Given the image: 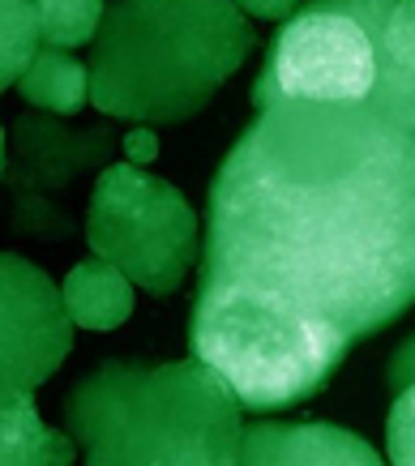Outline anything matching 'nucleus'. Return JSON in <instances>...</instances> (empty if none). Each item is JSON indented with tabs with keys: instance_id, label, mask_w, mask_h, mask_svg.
Segmentation results:
<instances>
[{
	"instance_id": "ddd939ff",
	"label": "nucleus",
	"mask_w": 415,
	"mask_h": 466,
	"mask_svg": "<svg viewBox=\"0 0 415 466\" xmlns=\"http://www.w3.org/2000/svg\"><path fill=\"white\" fill-rule=\"evenodd\" d=\"M39 52L35 0H0V95L26 73Z\"/></svg>"
},
{
	"instance_id": "a211bd4d",
	"label": "nucleus",
	"mask_w": 415,
	"mask_h": 466,
	"mask_svg": "<svg viewBox=\"0 0 415 466\" xmlns=\"http://www.w3.org/2000/svg\"><path fill=\"white\" fill-rule=\"evenodd\" d=\"M0 180H5V133H0Z\"/></svg>"
},
{
	"instance_id": "20e7f679",
	"label": "nucleus",
	"mask_w": 415,
	"mask_h": 466,
	"mask_svg": "<svg viewBox=\"0 0 415 466\" xmlns=\"http://www.w3.org/2000/svg\"><path fill=\"white\" fill-rule=\"evenodd\" d=\"M278 99L369 107L415 133V0H309L253 82L258 112Z\"/></svg>"
},
{
	"instance_id": "f3484780",
	"label": "nucleus",
	"mask_w": 415,
	"mask_h": 466,
	"mask_svg": "<svg viewBox=\"0 0 415 466\" xmlns=\"http://www.w3.org/2000/svg\"><path fill=\"white\" fill-rule=\"evenodd\" d=\"M244 14L261 17V22H283V17H291V9H296V0H236Z\"/></svg>"
},
{
	"instance_id": "0eeeda50",
	"label": "nucleus",
	"mask_w": 415,
	"mask_h": 466,
	"mask_svg": "<svg viewBox=\"0 0 415 466\" xmlns=\"http://www.w3.org/2000/svg\"><path fill=\"white\" fill-rule=\"evenodd\" d=\"M86 244L142 291L172 296L197 257V214L176 184L107 163L86 206Z\"/></svg>"
},
{
	"instance_id": "39448f33",
	"label": "nucleus",
	"mask_w": 415,
	"mask_h": 466,
	"mask_svg": "<svg viewBox=\"0 0 415 466\" xmlns=\"http://www.w3.org/2000/svg\"><path fill=\"white\" fill-rule=\"evenodd\" d=\"M188 351L215 368L244 410H291L326 390L351 342L231 287H197Z\"/></svg>"
},
{
	"instance_id": "2eb2a0df",
	"label": "nucleus",
	"mask_w": 415,
	"mask_h": 466,
	"mask_svg": "<svg viewBox=\"0 0 415 466\" xmlns=\"http://www.w3.org/2000/svg\"><path fill=\"white\" fill-rule=\"evenodd\" d=\"M407 385H415V339H407L399 351L390 355V390L399 394Z\"/></svg>"
},
{
	"instance_id": "9d476101",
	"label": "nucleus",
	"mask_w": 415,
	"mask_h": 466,
	"mask_svg": "<svg viewBox=\"0 0 415 466\" xmlns=\"http://www.w3.org/2000/svg\"><path fill=\"white\" fill-rule=\"evenodd\" d=\"M60 299L69 309L73 325L82 329H116V325L129 321L133 312V283L129 274H120L112 261H77L69 269V279L60 287Z\"/></svg>"
},
{
	"instance_id": "f8f14e48",
	"label": "nucleus",
	"mask_w": 415,
	"mask_h": 466,
	"mask_svg": "<svg viewBox=\"0 0 415 466\" xmlns=\"http://www.w3.org/2000/svg\"><path fill=\"white\" fill-rule=\"evenodd\" d=\"M35 17H39V43L44 47H82L95 43L103 22V0H35Z\"/></svg>"
},
{
	"instance_id": "f257e3e1",
	"label": "nucleus",
	"mask_w": 415,
	"mask_h": 466,
	"mask_svg": "<svg viewBox=\"0 0 415 466\" xmlns=\"http://www.w3.org/2000/svg\"><path fill=\"white\" fill-rule=\"evenodd\" d=\"M197 287L351 347L381 334L415 304V133L343 103L261 107L206 193Z\"/></svg>"
},
{
	"instance_id": "6e6552de",
	"label": "nucleus",
	"mask_w": 415,
	"mask_h": 466,
	"mask_svg": "<svg viewBox=\"0 0 415 466\" xmlns=\"http://www.w3.org/2000/svg\"><path fill=\"white\" fill-rule=\"evenodd\" d=\"M120 133L107 125L69 128L47 116L22 112L9 137L5 188H9V223L17 236L60 244L73 236V210L65 193L86 171L107 167Z\"/></svg>"
},
{
	"instance_id": "f03ea898",
	"label": "nucleus",
	"mask_w": 415,
	"mask_h": 466,
	"mask_svg": "<svg viewBox=\"0 0 415 466\" xmlns=\"http://www.w3.org/2000/svg\"><path fill=\"white\" fill-rule=\"evenodd\" d=\"M258 47L236 0H112L90 47V103L137 125H180Z\"/></svg>"
},
{
	"instance_id": "423d86ee",
	"label": "nucleus",
	"mask_w": 415,
	"mask_h": 466,
	"mask_svg": "<svg viewBox=\"0 0 415 466\" xmlns=\"http://www.w3.org/2000/svg\"><path fill=\"white\" fill-rule=\"evenodd\" d=\"M73 351L56 283L26 257L0 253V466H65L73 437L39 420L35 394Z\"/></svg>"
},
{
	"instance_id": "9b49d317",
	"label": "nucleus",
	"mask_w": 415,
	"mask_h": 466,
	"mask_svg": "<svg viewBox=\"0 0 415 466\" xmlns=\"http://www.w3.org/2000/svg\"><path fill=\"white\" fill-rule=\"evenodd\" d=\"M17 86H22V99L30 107L52 116H73L90 99V69L82 60H73L65 47H44L39 43V52L26 65V73L17 77Z\"/></svg>"
},
{
	"instance_id": "1a4fd4ad",
	"label": "nucleus",
	"mask_w": 415,
	"mask_h": 466,
	"mask_svg": "<svg viewBox=\"0 0 415 466\" xmlns=\"http://www.w3.org/2000/svg\"><path fill=\"white\" fill-rule=\"evenodd\" d=\"M244 466H377L381 453L364 437L334 424L258 420L240 432Z\"/></svg>"
},
{
	"instance_id": "dca6fc26",
	"label": "nucleus",
	"mask_w": 415,
	"mask_h": 466,
	"mask_svg": "<svg viewBox=\"0 0 415 466\" xmlns=\"http://www.w3.org/2000/svg\"><path fill=\"white\" fill-rule=\"evenodd\" d=\"M120 146H125V155L133 163H155L158 158V142H155V133H150V125L133 128V133H120Z\"/></svg>"
},
{
	"instance_id": "7ed1b4c3",
	"label": "nucleus",
	"mask_w": 415,
	"mask_h": 466,
	"mask_svg": "<svg viewBox=\"0 0 415 466\" xmlns=\"http://www.w3.org/2000/svg\"><path fill=\"white\" fill-rule=\"evenodd\" d=\"M240 398L201 360H107L65 394V424L90 466H236Z\"/></svg>"
},
{
	"instance_id": "4468645a",
	"label": "nucleus",
	"mask_w": 415,
	"mask_h": 466,
	"mask_svg": "<svg viewBox=\"0 0 415 466\" xmlns=\"http://www.w3.org/2000/svg\"><path fill=\"white\" fill-rule=\"evenodd\" d=\"M386 458L399 466H415V385L394 394L386 420Z\"/></svg>"
}]
</instances>
